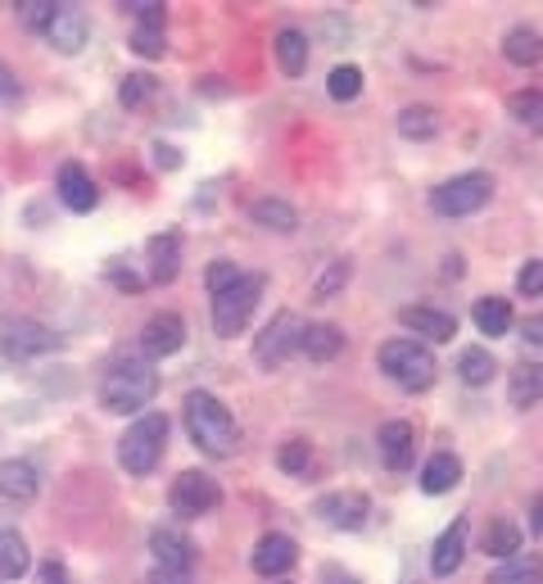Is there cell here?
Listing matches in <instances>:
<instances>
[{"mask_svg": "<svg viewBox=\"0 0 543 584\" xmlns=\"http://www.w3.org/2000/svg\"><path fill=\"white\" fill-rule=\"evenodd\" d=\"M376 363H381V372L394 380V385H403V389H431V380H435V354L422 345V340H385L381 345V354H376Z\"/></svg>", "mask_w": 543, "mask_h": 584, "instance_id": "277c9868", "label": "cell"}, {"mask_svg": "<svg viewBox=\"0 0 543 584\" xmlns=\"http://www.w3.org/2000/svg\"><path fill=\"white\" fill-rule=\"evenodd\" d=\"M349 258H330L326 264V273H322V281H317V299H330L339 286H349Z\"/></svg>", "mask_w": 543, "mask_h": 584, "instance_id": "f35d334b", "label": "cell"}, {"mask_svg": "<svg viewBox=\"0 0 543 584\" xmlns=\"http://www.w3.org/2000/svg\"><path fill=\"white\" fill-rule=\"evenodd\" d=\"M159 395V372L141 358H122L100 380V408L105 413H141Z\"/></svg>", "mask_w": 543, "mask_h": 584, "instance_id": "7a4b0ae2", "label": "cell"}, {"mask_svg": "<svg viewBox=\"0 0 543 584\" xmlns=\"http://www.w3.org/2000/svg\"><path fill=\"white\" fill-rule=\"evenodd\" d=\"M481 548L490 553V557H516L521 553V526L512 522V516H494V522L485 526V535H481Z\"/></svg>", "mask_w": 543, "mask_h": 584, "instance_id": "4316f807", "label": "cell"}, {"mask_svg": "<svg viewBox=\"0 0 543 584\" xmlns=\"http://www.w3.org/2000/svg\"><path fill=\"white\" fill-rule=\"evenodd\" d=\"M503 59L516 63V69H534V63L543 59V37L525 23H516L507 37H503Z\"/></svg>", "mask_w": 543, "mask_h": 584, "instance_id": "cb8c5ba5", "label": "cell"}, {"mask_svg": "<svg viewBox=\"0 0 543 584\" xmlns=\"http://www.w3.org/2000/svg\"><path fill=\"white\" fill-rule=\"evenodd\" d=\"M249 218H254L263 231H282V236H290V231L299 227V214H295V205L277 200V195H263V200H254Z\"/></svg>", "mask_w": 543, "mask_h": 584, "instance_id": "d4e9b609", "label": "cell"}, {"mask_svg": "<svg viewBox=\"0 0 543 584\" xmlns=\"http://www.w3.org/2000/svg\"><path fill=\"white\" fill-rule=\"evenodd\" d=\"M466 540H471V522H466V516H453V526H448V531L435 540V548H431V571H435L440 580H448V575L462 566Z\"/></svg>", "mask_w": 543, "mask_h": 584, "instance_id": "9a60e30c", "label": "cell"}, {"mask_svg": "<svg viewBox=\"0 0 543 584\" xmlns=\"http://www.w3.org/2000/svg\"><path fill=\"white\" fill-rule=\"evenodd\" d=\"M507 399H512V408H534L543 399V363H516L512 367Z\"/></svg>", "mask_w": 543, "mask_h": 584, "instance_id": "7402d4cb", "label": "cell"}, {"mask_svg": "<svg viewBox=\"0 0 543 584\" xmlns=\"http://www.w3.org/2000/svg\"><path fill=\"white\" fill-rule=\"evenodd\" d=\"M299 562V544L290 540V535H263L258 544H254V557H249V566L258 571V575H286L290 566Z\"/></svg>", "mask_w": 543, "mask_h": 584, "instance_id": "5bb4252c", "label": "cell"}, {"mask_svg": "<svg viewBox=\"0 0 543 584\" xmlns=\"http://www.w3.org/2000/svg\"><path fill=\"white\" fill-rule=\"evenodd\" d=\"M0 498L6 503H32L37 498V467L23 458L0 463Z\"/></svg>", "mask_w": 543, "mask_h": 584, "instance_id": "ffe728a7", "label": "cell"}, {"mask_svg": "<svg viewBox=\"0 0 543 584\" xmlns=\"http://www.w3.org/2000/svg\"><path fill=\"white\" fill-rule=\"evenodd\" d=\"M263 290H267V277H263V273H240L227 290L214 295V331H218L223 340H231L236 331H245V321L254 317Z\"/></svg>", "mask_w": 543, "mask_h": 584, "instance_id": "5b68a950", "label": "cell"}, {"mask_svg": "<svg viewBox=\"0 0 543 584\" xmlns=\"http://www.w3.org/2000/svg\"><path fill=\"white\" fill-rule=\"evenodd\" d=\"M462 481V458L457 453H435V458L422 467V489L426 494H448Z\"/></svg>", "mask_w": 543, "mask_h": 584, "instance_id": "f546056e", "label": "cell"}, {"mask_svg": "<svg viewBox=\"0 0 543 584\" xmlns=\"http://www.w3.org/2000/svg\"><path fill=\"white\" fill-rule=\"evenodd\" d=\"M168 503H172L177 516L195 522V516H209V512L223 503V485H218L209 472H181V476L172 481Z\"/></svg>", "mask_w": 543, "mask_h": 584, "instance_id": "9c48e42d", "label": "cell"}, {"mask_svg": "<svg viewBox=\"0 0 543 584\" xmlns=\"http://www.w3.org/2000/svg\"><path fill=\"white\" fill-rule=\"evenodd\" d=\"M494 200V177L490 172H462L448 177L431 190V209L440 218H466V214H481Z\"/></svg>", "mask_w": 543, "mask_h": 584, "instance_id": "8992f818", "label": "cell"}, {"mask_svg": "<svg viewBox=\"0 0 543 584\" xmlns=\"http://www.w3.org/2000/svg\"><path fill=\"white\" fill-rule=\"evenodd\" d=\"M50 349H59V336L46 327V321L23 317V313H6V317H0V354H6V358L23 363V358H41Z\"/></svg>", "mask_w": 543, "mask_h": 584, "instance_id": "52a82bcc", "label": "cell"}, {"mask_svg": "<svg viewBox=\"0 0 543 584\" xmlns=\"http://www.w3.org/2000/svg\"><path fill=\"white\" fill-rule=\"evenodd\" d=\"M41 584H73V575H68V566L63 562H41Z\"/></svg>", "mask_w": 543, "mask_h": 584, "instance_id": "ee69618b", "label": "cell"}, {"mask_svg": "<svg viewBox=\"0 0 543 584\" xmlns=\"http://www.w3.org/2000/svg\"><path fill=\"white\" fill-rule=\"evenodd\" d=\"M19 19H23V28H32V32H46L50 23H55V14H59V6L55 0H19Z\"/></svg>", "mask_w": 543, "mask_h": 584, "instance_id": "d590c367", "label": "cell"}, {"mask_svg": "<svg viewBox=\"0 0 543 584\" xmlns=\"http://www.w3.org/2000/svg\"><path fill=\"white\" fill-rule=\"evenodd\" d=\"M282 472H290V476H304L308 472V463H313V448L304 444V439H286L282 444Z\"/></svg>", "mask_w": 543, "mask_h": 584, "instance_id": "74e56055", "label": "cell"}, {"mask_svg": "<svg viewBox=\"0 0 543 584\" xmlns=\"http://www.w3.org/2000/svg\"><path fill=\"white\" fill-rule=\"evenodd\" d=\"M131 50H136V55H146V59H159V55L168 50L164 28H136V32H131Z\"/></svg>", "mask_w": 543, "mask_h": 584, "instance_id": "ab89813d", "label": "cell"}, {"mask_svg": "<svg viewBox=\"0 0 543 584\" xmlns=\"http://www.w3.org/2000/svg\"><path fill=\"white\" fill-rule=\"evenodd\" d=\"M164 444H168V417L164 413H146L127 426V435L118 439V463L127 476H150L164 458Z\"/></svg>", "mask_w": 543, "mask_h": 584, "instance_id": "3957f363", "label": "cell"}, {"mask_svg": "<svg viewBox=\"0 0 543 584\" xmlns=\"http://www.w3.org/2000/svg\"><path fill=\"white\" fill-rule=\"evenodd\" d=\"M530 531L534 535H543V489L534 494V503H530Z\"/></svg>", "mask_w": 543, "mask_h": 584, "instance_id": "7dc6e473", "label": "cell"}, {"mask_svg": "<svg viewBox=\"0 0 543 584\" xmlns=\"http://www.w3.org/2000/svg\"><path fill=\"white\" fill-rule=\"evenodd\" d=\"M339 349H345V331L330 327V321H313L299 336V354H308L313 363H330Z\"/></svg>", "mask_w": 543, "mask_h": 584, "instance_id": "44dd1931", "label": "cell"}, {"mask_svg": "<svg viewBox=\"0 0 543 584\" xmlns=\"http://www.w3.org/2000/svg\"><path fill=\"white\" fill-rule=\"evenodd\" d=\"M299 336H304V321L286 308V313H277V317H272L267 321V327H263V336L254 340V363L258 367H282L286 358H295L299 354Z\"/></svg>", "mask_w": 543, "mask_h": 584, "instance_id": "ba28073f", "label": "cell"}, {"mask_svg": "<svg viewBox=\"0 0 543 584\" xmlns=\"http://www.w3.org/2000/svg\"><path fill=\"white\" fill-rule=\"evenodd\" d=\"M19 78H14V69H10V63H0V105H14L19 100Z\"/></svg>", "mask_w": 543, "mask_h": 584, "instance_id": "7bdbcfd3", "label": "cell"}, {"mask_svg": "<svg viewBox=\"0 0 543 584\" xmlns=\"http://www.w3.org/2000/svg\"><path fill=\"white\" fill-rule=\"evenodd\" d=\"M155 91H159V82H155L150 73H127L122 87H118V100H122L127 109H146V105L155 100Z\"/></svg>", "mask_w": 543, "mask_h": 584, "instance_id": "e575fe53", "label": "cell"}, {"mask_svg": "<svg viewBox=\"0 0 543 584\" xmlns=\"http://www.w3.org/2000/svg\"><path fill=\"white\" fill-rule=\"evenodd\" d=\"M186 430H190L195 448L209 453V458H231L240 444L231 408L218 395H209V389H190L186 395Z\"/></svg>", "mask_w": 543, "mask_h": 584, "instance_id": "6da1fadb", "label": "cell"}, {"mask_svg": "<svg viewBox=\"0 0 543 584\" xmlns=\"http://www.w3.org/2000/svg\"><path fill=\"white\" fill-rule=\"evenodd\" d=\"M326 96L339 100V105L358 100V96H363V69H358V63H339V69H330V78H326Z\"/></svg>", "mask_w": 543, "mask_h": 584, "instance_id": "d6a6232c", "label": "cell"}, {"mask_svg": "<svg viewBox=\"0 0 543 584\" xmlns=\"http://www.w3.org/2000/svg\"><path fill=\"white\" fill-rule=\"evenodd\" d=\"M277 63H282V73L286 78H299L304 69H308V37L299 32V28H282L277 32Z\"/></svg>", "mask_w": 543, "mask_h": 584, "instance_id": "f1b7e54d", "label": "cell"}, {"mask_svg": "<svg viewBox=\"0 0 543 584\" xmlns=\"http://www.w3.org/2000/svg\"><path fill=\"white\" fill-rule=\"evenodd\" d=\"M490 584H543V557L539 553H516L503 566L490 571Z\"/></svg>", "mask_w": 543, "mask_h": 584, "instance_id": "83f0119b", "label": "cell"}, {"mask_svg": "<svg viewBox=\"0 0 543 584\" xmlns=\"http://www.w3.org/2000/svg\"><path fill=\"white\" fill-rule=\"evenodd\" d=\"M398 321L413 336H422V340H431V345H448L453 336H457V317L453 313H440V308H431V304H407V308H398Z\"/></svg>", "mask_w": 543, "mask_h": 584, "instance_id": "8fae6325", "label": "cell"}, {"mask_svg": "<svg viewBox=\"0 0 543 584\" xmlns=\"http://www.w3.org/2000/svg\"><path fill=\"white\" fill-rule=\"evenodd\" d=\"M155 164H159V168H177V164H181V155H177L172 146H155Z\"/></svg>", "mask_w": 543, "mask_h": 584, "instance_id": "c3c4849f", "label": "cell"}, {"mask_svg": "<svg viewBox=\"0 0 543 584\" xmlns=\"http://www.w3.org/2000/svg\"><path fill=\"white\" fill-rule=\"evenodd\" d=\"M28 544H23V535L19 531H0V575L6 580H19L23 571H28Z\"/></svg>", "mask_w": 543, "mask_h": 584, "instance_id": "1f68e13d", "label": "cell"}, {"mask_svg": "<svg viewBox=\"0 0 543 584\" xmlns=\"http://www.w3.org/2000/svg\"><path fill=\"white\" fill-rule=\"evenodd\" d=\"M521 336H525V345L543 349V313H539V317H525V321H521Z\"/></svg>", "mask_w": 543, "mask_h": 584, "instance_id": "f6af8a7d", "label": "cell"}, {"mask_svg": "<svg viewBox=\"0 0 543 584\" xmlns=\"http://www.w3.org/2000/svg\"><path fill=\"white\" fill-rule=\"evenodd\" d=\"M440 127H444V118L431 105H407L398 113V137H407V141H431V137H440Z\"/></svg>", "mask_w": 543, "mask_h": 584, "instance_id": "484cf974", "label": "cell"}, {"mask_svg": "<svg viewBox=\"0 0 543 584\" xmlns=\"http://www.w3.org/2000/svg\"><path fill=\"white\" fill-rule=\"evenodd\" d=\"M146 254H150V281L168 286L177 277V268H181V236L177 231H159V236H150Z\"/></svg>", "mask_w": 543, "mask_h": 584, "instance_id": "d6986e66", "label": "cell"}, {"mask_svg": "<svg viewBox=\"0 0 543 584\" xmlns=\"http://www.w3.org/2000/svg\"><path fill=\"white\" fill-rule=\"evenodd\" d=\"M516 290L525 295V299H534V295H543V258H530V264L516 273Z\"/></svg>", "mask_w": 543, "mask_h": 584, "instance_id": "60d3db41", "label": "cell"}, {"mask_svg": "<svg viewBox=\"0 0 543 584\" xmlns=\"http://www.w3.org/2000/svg\"><path fill=\"white\" fill-rule=\"evenodd\" d=\"M122 10L136 19V28H164V19H168L159 0H122Z\"/></svg>", "mask_w": 543, "mask_h": 584, "instance_id": "8d00e7d4", "label": "cell"}, {"mask_svg": "<svg viewBox=\"0 0 543 584\" xmlns=\"http://www.w3.org/2000/svg\"><path fill=\"white\" fill-rule=\"evenodd\" d=\"M186 345V321L177 313H155L141 331V349L146 358H172Z\"/></svg>", "mask_w": 543, "mask_h": 584, "instance_id": "4fadbf2b", "label": "cell"}, {"mask_svg": "<svg viewBox=\"0 0 543 584\" xmlns=\"http://www.w3.org/2000/svg\"><path fill=\"white\" fill-rule=\"evenodd\" d=\"M150 553H155V562L168 566V571H190V566H195V544H190L177 526H155Z\"/></svg>", "mask_w": 543, "mask_h": 584, "instance_id": "e0dca14e", "label": "cell"}, {"mask_svg": "<svg viewBox=\"0 0 543 584\" xmlns=\"http://www.w3.org/2000/svg\"><path fill=\"white\" fill-rule=\"evenodd\" d=\"M236 277H240V268L231 264V258H218V264H209V273H204V281H209V290H214V295H218V290H227Z\"/></svg>", "mask_w": 543, "mask_h": 584, "instance_id": "b9f144b4", "label": "cell"}, {"mask_svg": "<svg viewBox=\"0 0 543 584\" xmlns=\"http://www.w3.org/2000/svg\"><path fill=\"white\" fill-rule=\"evenodd\" d=\"M326 575H330V584H358L354 575H339V571H326Z\"/></svg>", "mask_w": 543, "mask_h": 584, "instance_id": "681fc988", "label": "cell"}, {"mask_svg": "<svg viewBox=\"0 0 543 584\" xmlns=\"http://www.w3.org/2000/svg\"><path fill=\"white\" fill-rule=\"evenodd\" d=\"M507 113L521 127H530V132L543 137V91H516V96H507Z\"/></svg>", "mask_w": 543, "mask_h": 584, "instance_id": "836d02e7", "label": "cell"}, {"mask_svg": "<svg viewBox=\"0 0 543 584\" xmlns=\"http://www.w3.org/2000/svg\"><path fill=\"white\" fill-rule=\"evenodd\" d=\"M494 354L490 349H481V345H471V349H462V358H457V376L466 380V385H490L494 380Z\"/></svg>", "mask_w": 543, "mask_h": 584, "instance_id": "4dcf8cb0", "label": "cell"}, {"mask_svg": "<svg viewBox=\"0 0 543 584\" xmlns=\"http://www.w3.org/2000/svg\"><path fill=\"white\" fill-rule=\"evenodd\" d=\"M376 444H381V463L389 472H407V467H413L417 435H413V426H407V422H385L381 435H376Z\"/></svg>", "mask_w": 543, "mask_h": 584, "instance_id": "2e32d148", "label": "cell"}, {"mask_svg": "<svg viewBox=\"0 0 543 584\" xmlns=\"http://www.w3.org/2000/svg\"><path fill=\"white\" fill-rule=\"evenodd\" d=\"M150 584H195L190 571H168V566H155L150 571Z\"/></svg>", "mask_w": 543, "mask_h": 584, "instance_id": "bcb514c9", "label": "cell"}, {"mask_svg": "<svg viewBox=\"0 0 543 584\" xmlns=\"http://www.w3.org/2000/svg\"><path fill=\"white\" fill-rule=\"evenodd\" d=\"M87 14L78 10V6H59V14H55V23L46 28V37H50V46L59 50V55H78L82 46H87Z\"/></svg>", "mask_w": 543, "mask_h": 584, "instance_id": "ac0fdd59", "label": "cell"}, {"mask_svg": "<svg viewBox=\"0 0 543 584\" xmlns=\"http://www.w3.org/2000/svg\"><path fill=\"white\" fill-rule=\"evenodd\" d=\"M317 516L326 526H335V531H363L367 516H372V503L358 489H339V494L317 498Z\"/></svg>", "mask_w": 543, "mask_h": 584, "instance_id": "30bf717a", "label": "cell"}, {"mask_svg": "<svg viewBox=\"0 0 543 584\" xmlns=\"http://www.w3.org/2000/svg\"><path fill=\"white\" fill-rule=\"evenodd\" d=\"M471 321H475V331L490 336V340H494V336H507V331H512V304L498 299V295H485V299H475Z\"/></svg>", "mask_w": 543, "mask_h": 584, "instance_id": "603a6c76", "label": "cell"}, {"mask_svg": "<svg viewBox=\"0 0 543 584\" xmlns=\"http://www.w3.org/2000/svg\"><path fill=\"white\" fill-rule=\"evenodd\" d=\"M55 190H59L63 209H73V214H91V209L100 205V186L91 181V172H87L82 164H63Z\"/></svg>", "mask_w": 543, "mask_h": 584, "instance_id": "7c38bea8", "label": "cell"}]
</instances>
